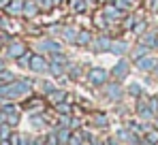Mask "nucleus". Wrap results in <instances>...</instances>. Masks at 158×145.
<instances>
[{"mask_svg":"<svg viewBox=\"0 0 158 145\" xmlns=\"http://www.w3.org/2000/svg\"><path fill=\"white\" fill-rule=\"evenodd\" d=\"M26 92H30V83H28V81H22V83H11V85L0 88V94H2V96H24Z\"/></svg>","mask_w":158,"mask_h":145,"instance_id":"nucleus-1","label":"nucleus"},{"mask_svg":"<svg viewBox=\"0 0 158 145\" xmlns=\"http://www.w3.org/2000/svg\"><path fill=\"white\" fill-rule=\"evenodd\" d=\"M88 81L92 85H103L107 81V71H103V68H92V71L88 72Z\"/></svg>","mask_w":158,"mask_h":145,"instance_id":"nucleus-2","label":"nucleus"},{"mask_svg":"<svg viewBox=\"0 0 158 145\" xmlns=\"http://www.w3.org/2000/svg\"><path fill=\"white\" fill-rule=\"evenodd\" d=\"M111 75L120 81V79H124L126 75H128V62L126 60H122V62H118L115 66H113V71H111Z\"/></svg>","mask_w":158,"mask_h":145,"instance_id":"nucleus-3","label":"nucleus"},{"mask_svg":"<svg viewBox=\"0 0 158 145\" xmlns=\"http://www.w3.org/2000/svg\"><path fill=\"white\" fill-rule=\"evenodd\" d=\"M137 68L139 71H152V68H156V58H139L137 60Z\"/></svg>","mask_w":158,"mask_h":145,"instance_id":"nucleus-4","label":"nucleus"},{"mask_svg":"<svg viewBox=\"0 0 158 145\" xmlns=\"http://www.w3.org/2000/svg\"><path fill=\"white\" fill-rule=\"evenodd\" d=\"M30 66H32L36 72H45V71H49V68H52V66L41 58V56H34V58H32V62H30Z\"/></svg>","mask_w":158,"mask_h":145,"instance_id":"nucleus-5","label":"nucleus"},{"mask_svg":"<svg viewBox=\"0 0 158 145\" xmlns=\"http://www.w3.org/2000/svg\"><path fill=\"white\" fill-rule=\"evenodd\" d=\"M139 43H143V45H148V47H158V36H156V32H148V34H143Z\"/></svg>","mask_w":158,"mask_h":145,"instance_id":"nucleus-6","label":"nucleus"},{"mask_svg":"<svg viewBox=\"0 0 158 145\" xmlns=\"http://www.w3.org/2000/svg\"><path fill=\"white\" fill-rule=\"evenodd\" d=\"M111 43H113L111 39H107V36H101V39L96 41V45H94V47H96V51H109V49H111Z\"/></svg>","mask_w":158,"mask_h":145,"instance_id":"nucleus-7","label":"nucleus"},{"mask_svg":"<svg viewBox=\"0 0 158 145\" xmlns=\"http://www.w3.org/2000/svg\"><path fill=\"white\" fill-rule=\"evenodd\" d=\"M150 109H152V107H150L145 100H143L141 105H137V111H139V115H141V118H152V113H154V111H150Z\"/></svg>","mask_w":158,"mask_h":145,"instance_id":"nucleus-8","label":"nucleus"},{"mask_svg":"<svg viewBox=\"0 0 158 145\" xmlns=\"http://www.w3.org/2000/svg\"><path fill=\"white\" fill-rule=\"evenodd\" d=\"M9 13H13V15H17V13H22L24 11V2L22 0H13L11 4H9V9H6Z\"/></svg>","mask_w":158,"mask_h":145,"instance_id":"nucleus-9","label":"nucleus"},{"mask_svg":"<svg viewBox=\"0 0 158 145\" xmlns=\"http://www.w3.org/2000/svg\"><path fill=\"white\" fill-rule=\"evenodd\" d=\"M150 49H152V47H148V45L139 43V45L135 47V51H132V58H135V60H139V58H141V56H145V53H148Z\"/></svg>","mask_w":158,"mask_h":145,"instance_id":"nucleus-10","label":"nucleus"},{"mask_svg":"<svg viewBox=\"0 0 158 145\" xmlns=\"http://www.w3.org/2000/svg\"><path fill=\"white\" fill-rule=\"evenodd\" d=\"M107 90H109V92H107V96L111 98V100H118V98L122 96V92H120V88H118V83H113V85H109Z\"/></svg>","mask_w":158,"mask_h":145,"instance_id":"nucleus-11","label":"nucleus"},{"mask_svg":"<svg viewBox=\"0 0 158 145\" xmlns=\"http://www.w3.org/2000/svg\"><path fill=\"white\" fill-rule=\"evenodd\" d=\"M105 13L109 15V17H122V9H118V6H105Z\"/></svg>","mask_w":158,"mask_h":145,"instance_id":"nucleus-12","label":"nucleus"},{"mask_svg":"<svg viewBox=\"0 0 158 145\" xmlns=\"http://www.w3.org/2000/svg\"><path fill=\"white\" fill-rule=\"evenodd\" d=\"M49 98L58 105V102H62V100H64V92H62V90H52V92H49Z\"/></svg>","mask_w":158,"mask_h":145,"instance_id":"nucleus-13","label":"nucleus"},{"mask_svg":"<svg viewBox=\"0 0 158 145\" xmlns=\"http://www.w3.org/2000/svg\"><path fill=\"white\" fill-rule=\"evenodd\" d=\"M111 51H113V53H124V51H126V45H124L122 41H113V43H111Z\"/></svg>","mask_w":158,"mask_h":145,"instance_id":"nucleus-14","label":"nucleus"},{"mask_svg":"<svg viewBox=\"0 0 158 145\" xmlns=\"http://www.w3.org/2000/svg\"><path fill=\"white\" fill-rule=\"evenodd\" d=\"M92 122H94L98 128H105V126H107V118L103 115V113H96V115L92 118Z\"/></svg>","mask_w":158,"mask_h":145,"instance_id":"nucleus-15","label":"nucleus"},{"mask_svg":"<svg viewBox=\"0 0 158 145\" xmlns=\"http://www.w3.org/2000/svg\"><path fill=\"white\" fill-rule=\"evenodd\" d=\"M90 41H92V36H90L88 32H79V34H77V43H79V45H88Z\"/></svg>","mask_w":158,"mask_h":145,"instance_id":"nucleus-16","label":"nucleus"},{"mask_svg":"<svg viewBox=\"0 0 158 145\" xmlns=\"http://www.w3.org/2000/svg\"><path fill=\"white\" fill-rule=\"evenodd\" d=\"M24 13H26L28 17H32V15L36 13V2H28V4H24Z\"/></svg>","mask_w":158,"mask_h":145,"instance_id":"nucleus-17","label":"nucleus"},{"mask_svg":"<svg viewBox=\"0 0 158 145\" xmlns=\"http://www.w3.org/2000/svg\"><path fill=\"white\" fill-rule=\"evenodd\" d=\"M69 4H71V6H73V11H77V13H81V11L85 9L83 0H69Z\"/></svg>","mask_w":158,"mask_h":145,"instance_id":"nucleus-18","label":"nucleus"},{"mask_svg":"<svg viewBox=\"0 0 158 145\" xmlns=\"http://www.w3.org/2000/svg\"><path fill=\"white\" fill-rule=\"evenodd\" d=\"M56 111L62 113V115H69V113H71V107H69L66 102H58V105H56Z\"/></svg>","mask_w":158,"mask_h":145,"instance_id":"nucleus-19","label":"nucleus"},{"mask_svg":"<svg viewBox=\"0 0 158 145\" xmlns=\"http://www.w3.org/2000/svg\"><path fill=\"white\" fill-rule=\"evenodd\" d=\"M145 139H148L150 145H156L158 143V130H150V132L145 135Z\"/></svg>","mask_w":158,"mask_h":145,"instance_id":"nucleus-20","label":"nucleus"},{"mask_svg":"<svg viewBox=\"0 0 158 145\" xmlns=\"http://www.w3.org/2000/svg\"><path fill=\"white\" fill-rule=\"evenodd\" d=\"M69 145H81V135H79V132L71 135V141H69Z\"/></svg>","mask_w":158,"mask_h":145,"instance_id":"nucleus-21","label":"nucleus"},{"mask_svg":"<svg viewBox=\"0 0 158 145\" xmlns=\"http://www.w3.org/2000/svg\"><path fill=\"white\" fill-rule=\"evenodd\" d=\"M24 53V45H13L11 47V56H22Z\"/></svg>","mask_w":158,"mask_h":145,"instance_id":"nucleus-22","label":"nucleus"},{"mask_svg":"<svg viewBox=\"0 0 158 145\" xmlns=\"http://www.w3.org/2000/svg\"><path fill=\"white\" fill-rule=\"evenodd\" d=\"M128 92H131V94H135V96H139V94H141L143 90H141V85H137V83H132L131 88H128Z\"/></svg>","mask_w":158,"mask_h":145,"instance_id":"nucleus-23","label":"nucleus"},{"mask_svg":"<svg viewBox=\"0 0 158 145\" xmlns=\"http://www.w3.org/2000/svg\"><path fill=\"white\" fill-rule=\"evenodd\" d=\"M45 145H58V135H49L45 139Z\"/></svg>","mask_w":158,"mask_h":145,"instance_id":"nucleus-24","label":"nucleus"},{"mask_svg":"<svg viewBox=\"0 0 158 145\" xmlns=\"http://www.w3.org/2000/svg\"><path fill=\"white\" fill-rule=\"evenodd\" d=\"M64 36H69V39H77V32L71 30V28H66V30H64Z\"/></svg>","mask_w":158,"mask_h":145,"instance_id":"nucleus-25","label":"nucleus"},{"mask_svg":"<svg viewBox=\"0 0 158 145\" xmlns=\"http://www.w3.org/2000/svg\"><path fill=\"white\" fill-rule=\"evenodd\" d=\"M132 30L139 34V32H143V30H145V26H143V22H137V26H132Z\"/></svg>","mask_w":158,"mask_h":145,"instance_id":"nucleus-26","label":"nucleus"},{"mask_svg":"<svg viewBox=\"0 0 158 145\" xmlns=\"http://www.w3.org/2000/svg\"><path fill=\"white\" fill-rule=\"evenodd\" d=\"M52 58H53V60H56V62H62V64L66 62V58H64L62 53H56V56H52Z\"/></svg>","mask_w":158,"mask_h":145,"instance_id":"nucleus-27","label":"nucleus"},{"mask_svg":"<svg viewBox=\"0 0 158 145\" xmlns=\"http://www.w3.org/2000/svg\"><path fill=\"white\" fill-rule=\"evenodd\" d=\"M52 71L56 72V75H62V68H60L58 64H52Z\"/></svg>","mask_w":158,"mask_h":145,"instance_id":"nucleus-28","label":"nucleus"},{"mask_svg":"<svg viewBox=\"0 0 158 145\" xmlns=\"http://www.w3.org/2000/svg\"><path fill=\"white\" fill-rule=\"evenodd\" d=\"M41 6H45V9H49V6H53V0H43V4Z\"/></svg>","mask_w":158,"mask_h":145,"instance_id":"nucleus-29","label":"nucleus"},{"mask_svg":"<svg viewBox=\"0 0 158 145\" xmlns=\"http://www.w3.org/2000/svg\"><path fill=\"white\" fill-rule=\"evenodd\" d=\"M96 145H111L109 141H96Z\"/></svg>","mask_w":158,"mask_h":145,"instance_id":"nucleus-30","label":"nucleus"},{"mask_svg":"<svg viewBox=\"0 0 158 145\" xmlns=\"http://www.w3.org/2000/svg\"><path fill=\"white\" fill-rule=\"evenodd\" d=\"M60 2H62V0H53V4H56V6H58V4H60Z\"/></svg>","mask_w":158,"mask_h":145,"instance_id":"nucleus-31","label":"nucleus"},{"mask_svg":"<svg viewBox=\"0 0 158 145\" xmlns=\"http://www.w3.org/2000/svg\"><path fill=\"white\" fill-rule=\"evenodd\" d=\"M126 2H135V0H126Z\"/></svg>","mask_w":158,"mask_h":145,"instance_id":"nucleus-32","label":"nucleus"},{"mask_svg":"<svg viewBox=\"0 0 158 145\" xmlns=\"http://www.w3.org/2000/svg\"><path fill=\"white\" fill-rule=\"evenodd\" d=\"M156 126H158V118H156Z\"/></svg>","mask_w":158,"mask_h":145,"instance_id":"nucleus-33","label":"nucleus"}]
</instances>
